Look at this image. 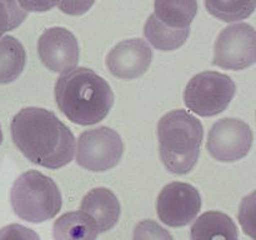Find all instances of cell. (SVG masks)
<instances>
[{
    "instance_id": "ffe728a7",
    "label": "cell",
    "mask_w": 256,
    "mask_h": 240,
    "mask_svg": "<svg viewBox=\"0 0 256 240\" xmlns=\"http://www.w3.org/2000/svg\"><path fill=\"white\" fill-rule=\"evenodd\" d=\"M132 240H174L166 229L155 220H142L134 228Z\"/></svg>"
},
{
    "instance_id": "44dd1931",
    "label": "cell",
    "mask_w": 256,
    "mask_h": 240,
    "mask_svg": "<svg viewBox=\"0 0 256 240\" xmlns=\"http://www.w3.org/2000/svg\"><path fill=\"white\" fill-rule=\"evenodd\" d=\"M0 240H40V236L29 228L10 224L0 229Z\"/></svg>"
},
{
    "instance_id": "7a4b0ae2",
    "label": "cell",
    "mask_w": 256,
    "mask_h": 240,
    "mask_svg": "<svg viewBox=\"0 0 256 240\" xmlns=\"http://www.w3.org/2000/svg\"><path fill=\"white\" fill-rule=\"evenodd\" d=\"M55 102L62 114L79 125H94L106 118L114 92L106 80L88 68H72L55 84Z\"/></svg>"
},
{
    "instance_id": "e0dca14e",
    "label": "cell",
    "mask_w": 256,
    "mask_h": 240,
    "mask_svg": "<svg viewBox=\"0 0 256 240\" xmlns=\"http://www.w3.org/2000/svg\"><path fill=\"white\" fill-rule=\"evenodd\" d=\"M144 35L154 48L162 52H172L186 42L190 35V28L172 29L160 22L155 15L152 14L145 22Z\"/></svg>"
},
{
    "instance_id": "8fae6325",
    "label": "cell",
    "mask_w": 256,
    "mask_h": 240,
    "mask_svg": "<svg viewBox=\"0 0 256 240\" xmlns=\"http://www.w3.org/2000/svg\"><path fill=\"white\" fill-rule=\"evenodd\" d=\"M152 52L145 40L128 39L115 45L106 56L108 69L120 79H136L152 64Z\"/></svg>"
},
{
    "instance_id": "7402d4cb",
    "label": "cell",
    "mask_w": 256,
    "mask_h": 240,
    "mask_svg": "<svg viewBox=\"0 0 256 240\" xmlns=\"http://www.w3.org/2000/svg\"><path fill=\"white\" fill-rule=\"evenodd\" d=\"M95 0H59L58 5L62 12L72 16L82 15L89 12Z\"/></svg>"
},
{
    "instance_id": "52a82bcc",
    "label": "cell",
    "mask_w": 256,
    "mask_h": 240,
    "mask_svg": "<svg viewBox=\"0 0 256 240\" xmlns=\"http://www.w3.org/2000/svg\"><path fill=\"white\" fill-rule=\"evenodd\" d=\"M256 60V34L248 22L230 25L222 30L214 45L212 65L226 70H242Z\"/></svg>"
},
{
    "instance_id": "d6986e66",
    "label": "cell",
    "mask_w": 256,
    "mask_h": 240,
    "mask_svg": "<svg viewBox=\"0 0 256 240\" xmlns=\"http://www.w3.org/2000/svg\"><path fill=\"white\" fill-rule=\"evenodd\" d=\"M28 16L18 0H0V38L8 32L16 29Z\"/></svg>"
},
{
    "instance_id": "603a6c76",
    "label": "cell",
    "mask_w": 256,
    "mask_h": 240,
    "mask_svg": "<svg viewBox=\"0 0 256 240\" xmlns=\"http://www.w3.org/2000/svg\"><path fill=\"white\" fill-rule=\"evenodd\" d=\"M18 2L26 12H44L52 10L59 0H18Z\"/></svg>"
},
{
    "instance_id": "cb8c5ba5",
    "label": "cell",
    "mask_w": 256,
    "mask_h": 240,
    "mask_svg": "<svg viewBox=\"0 0 256 240\" xmlns=\"http://www.w3.org/2000/svg\"><path fill=\"white\" fill-rule=\"evenodd\" d=\"M2 142V126H0V144Z\"/></svg>"
},
{
    "instance_id": "5b68a950",
    "label": "cell",
    "mask_w": 256,
    "mask_h": 240,
    "mask_svg": "<svg viewBox=\"0 0 256 240\" xmlns=\"http://www.w3.org/2000/svg\"><path fill=\"white\" fill-rule=\"evenodd\" d=\"M236 92L234 80L226 74L204 72L192 78L184 90L188 109L200 116H214L229 106Z\"/></svg>"
},
{
    "instance_id": "5bb4252c",
    "label": "cell",
    "mask_w": 256,
    "mask_h": 240,
    "mask_svg": "<svg viewBox=\"0 0 256 240\" xmlns=\"http://www.w3.org/2000/svg\"><path fill=\"white\" fill-rule=\"evenodd\" d=\"M154 15L172 29L190 28L198 12L196 0H155Z\"/></svg>"
},
{
    "instance_id": "ac0fdd59",
    "label": "cell",
    "mask_w": 256,
    "mask_h": 240,
    "mask_svg": "<svg viewBox=\"0 0 256 240\" xmlns=\"http://www.w3.org/2000/svg\"><path fill=\"white\" fill-rule=\"evenodd\" d=\"M205 6L212 16L232 22L249 18L254 12L256 0H205Z\"/></svg>"
},
{
    "instance_id": "6da1fadb",
    "label": "cell",
    "mask_w": 256,
    "mask_h": 240,
    "mask_svg": "<svg viewBox=\"0 0 256 240\" xmlns=\"http://www.w3.org/2000/svg\"><path fill=\"white\" fill-rule=\"evenodd\" d=\"M10 130L18 149L34 164L59 169L74 158V134L50 110L24 108L12 118Z\"/></svg>"
},
{
    "instance_id": "30bf717a",
    "label": "cell",
    "mask_w": 256,
    "mask_h": 240,
    "mask_svg": "<svg viewBox=\"0 0 256 240\" xmlns=\"http://www.w3.org/2000/svg\"><path fill=\"white\" fill-rule=\"evenodd\" d=\"M40 60L54 72H65L76 68L79 45L75 35L62 26L49 28L38 40Z\"/></svg>"
},
{
    "instance_id": "4fadbf2b",
    "label": "cell",
    "mask_w": 256,
    "mask_h": 240,
    "mask_svg": "<svg viewBox=\"0 0 256 240\" xmlns=\"http://www.w3.org/2000/svg\"><path fill=\"white\" fill-rule=\"evenodd\" d=\"M190 236L192 240H238L239 232L229 215L212 210L195 220Z\"/></svg>"
},
{
    "instance_id": "9a60e30c",
    "label": "cell",
    "mask_w": 256,
    "mask_h": 240,
    "mask_svg": "<svg viewBox=\"0 0 256 240\" xmlns=\"http://www.w3.org/2000/svg\"><path fill=\"white\" fill-rule=\"evenodd\" d=\"M98 230L82 212H65L52 225L54 240H96Z\"/></svg>"
},
{
    "instance_id": "3957f363",
    "label": "cell",
    "mask_w": 256,
    "mask_h": 240,
    "mask_svg": "<svg viewBox=\"0 0 256 240\" xmlns=\"http://www.w3.org/2000/svg\"><path fill=\"white\" fill-rule=\"evenodd\" d=\"M159 152L162 164L172 174H188L196 165L204 129L186 110H172L158 125Z\"/></svg>"
},
{
    "instance_id": "ba28073f",
    "label": "cell",
    "mask_w": 256,
    "mask_h": 240,
    "mask_svg": "<svg viewBox=\"0 0 256 240\" xmlns=\"http://www.w3.org/2000/svg\"><path fill=\"white\" fill-rule=\"evenodd\" d=\"M252 130L240 119L226 118L215 122L208 136V150L218 162H234L249 154Z\"/></svg>"
},
{
    "instance_id": "7c38bea8",
    "label": "cell",
    "mask_w": 256,
    "mask_h": 240,
    "mask_svg": "<svg viewBox=\"0 0 256 240\" xmlns=\"http://www.w3.org/2000/svg\"><path fill=\"white\" fill-rule=\"evenodd\" d=\"M80 212L92 222L98 232H105L116 225L122 208L112 190L95 188L82 198Z\"/></svg>"
},
{
    "instance_id": "8992f818",
    "label": "cell",
    "mask_w": 256,
    "mask_h": 240,
    "mask_svg": "<svg viewBox=\"0 0 256 240\" xmlns=\"http://www.w3.org/2000/svg\"><path fill=\"white\" fill-rule=\"evenodd\" d=\"M124 142L112 128L100 126L82 132L76 145V162L89 172H106L119 164Z\"/></svg>"
},
{
    "instance_id": "277c9868",
    "label": "cell",
    "mask_w": 256,
    "mask_h": 240,
    "mask_svg": "<svg viewBox=\"0 0 256 240\" xmlns=\"http://www.w3.org/2000/svg\"><path fill=\"white\" fill-rule=\"evenodd\" d=\"M10 202L20 219L40 224L56 216L62 209V198L52 178L38 170H29L12 184Z\"/></svg>"
},
{
    "instance_id": "2e32d148",
    "label": "cell",
    "mask_w": 256,
    "mask_h": 240,
    "mask_svg": "<svg viewBox=\"0 0 256 240\" xmlns=\"http://www.w3.org/2000/svg\"><path fill=\"white\" fill-rule=\"evenodd\" d=\"M26 62V52L14 36L0 38V84H9L20 76Z\"/></svg>"
},
{
    "instance_id": "9c48e42d",
    "label": "cell",
    "mask_w": 256,
    "mask_h": 240,
    "mask_svg": "<svg viewBox=\"0 0 256 240\" xmlns=\"http://www.w3.org/2000/svg\"><path fill=\"white\" fill-rule=\"evenodd\" d=\"M200 209L202 198L199 192L188 182H170L162 188L158 196V215L168 226L182 228L190 224Z\"/></svg>"
}]
</instances>
